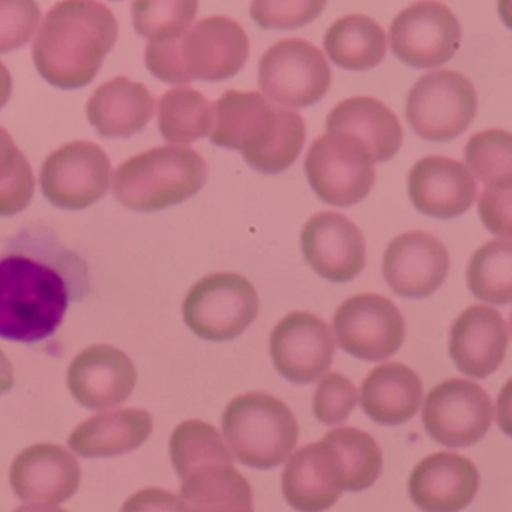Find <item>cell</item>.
Wrapping results in <instances>:
<instances>
[{
	"instance_id": "obj_1",
	"label": "cell",
	"mask_w": 512,
	"mask_h": 512,
	"mask_svg": "<svg viewBox=\"0 0 512 512\" xmlns=\"http://www.w3.org/2000/svg\"><path fill=\"white\" fill-rule=\"evenodd\" d=\"M91 289L88 263L55 230L23 227L0 251V338L23 344L50 340L70 305Z\"/></svg>"
},
{
	"instance_id": "obj_39",
	"label": "cell",
	"mask_w": 512,
	"mask_h": 512,
	"mask_svg": "<svg viewBox=\"0 0 512 512\" xmlns=\"http://www.w3.org/2000/svg\"><path fill=\"white\" fill-rule=\"evenodd\" d=\"M511 188L485 187L479 197L478 212L488 232L511 239Z\"/></svg>"
},
{
	"instance_id": "obj_15",
	"label": "cell",
	"mask_w": 512,
	"mask_h": 512,
	"mask_svg": "<svg viewBox=\"0 0 512 512\" xmlns=\"http://www.w3.org/2000/svg\"><path fill=\"white\" fill-rule=\"evenodd\" d=\"M389 40L398 61L418 70H430L454 58L460 49L461 26L446 5L422 0L395 17Z\"/></svg>"
},
{
	"instance_id": "obj_37",
	"label": "cell",
	"mask_w": 512,
	"mask_h": 512,
	"mask_svg": "<svg viewBox=\"0 0 512 512\" xmlns=\"http://www.w3.org/2000/svg\"><path fill=\"white\" fill-rule=\"evenodd\" d=\"M40 22L37 0H0V55L23 49Z\"/></svg>"
},
{
	"instance_id": "obj_4",
	"label": "cell",
	"mask_w": 512,
	"mask_h": 512,
	"mask_svg": "<svg viewBox=\"0 0 512 512\" xmlns=\"http://www.w3.org/2000/svg\"><path fill=\"white\" fill-rule=\"evenodd\" d=\"M169 451L187 511H253V490L235 469L214 425L200 419L181 422L170 437Z\"/></svg>"
},
{
	"instance_id": "obj_5",
	"label": "cell",
	"mask_w": 512,
	"mask_h": 512,
	"mask_svg": "<svg viewBox=\"0 0 512 512\" xmlns=\"http://www.w3.org/2000/svg\"><path fill=\"white\" fill-rule=\"evenodd\" d=\"M250 41L229 17H206L170 40L149 41L145 64L152 76L169 85L202 80L223 82L244 68Z\"/></svg>"
},
{
	"instance_id": "obj_8",
	"label": "cell",
	"mask_w": 512,
	"mask_h": 512,
	"mask_svg": "<svg viewBox=\"0 0 512 512\" xmlns=\"http://www.w3.org/2000/svg\"><path fill=\"white\" fill-rule=\"evenodd\" d=\"M259 293L250 280L233 272L206 275L187 293L185 325L203 340L241 337L259 316Z\"/></svg>"
},
{
	"instance_id": "obj_28",
	"label": "cell",
	"mask_w": 512,
	"mask_h": 512,
	"mask_svg": "<svg viewBox=\"0 0 512 512\" xmlns=\"http://www.w3.org/2000/svg\"><path fill=\"white\" fill-rule=\"evenodd\" d=\"M422 395L424 386L415 370L400 362H386L362 382V410L371 421L394 427L415 418Z\"/></svg>"
},
{
	"instance_id": "obj_38",
	"label": "cell",
	"mask_w": 512,
	"mask_h": 512,
	"mask_svg": "<svg viewBox=\"0 0 512 512\" xmlns=\"http://www.w3.org/2000/svg\"><path fill=\"white\" fill-rule=\"evenodd\" d=\"M359 401L355 383L340 373L323 377L313 395V412L325 425L347 421Z\"/></svg>"
},
{
	"instance_id": "obj_9",
	"label": "cell",
	"mask_w": 512,
	"mask_h": 512,
	"mask_svg": "<svg viewBox=\"0 0 512 512\" xmlns=\"http://www.w3.org/2000/svg\"><path fill=\"white\" fill-rule=\"evenodd\" d=\"M367 146L343 133L314 140L305 157L308 184L326 205L350 208L373 190L376 167Z\"/></svg>"
},
{
	"instance_id": "obj_3",
	"label": "cell",
	"mask_w": 512,
	"mask_h": 512,
	"mask_svg": "<svg viewBox=\"0 0 512 512\" xmlns=\"http://www.w3.org/2000/svg\"><path fill=\"white\" fill-rule=\"evenodd\" d=\"M209 139L220 148L241 152L256 172L280 175L298 160L307 130L298 112L259 92L227 91L212 104Z\"/></svg>"
},
{
	"instance_id": "obj_35",
	"label": "cell",
	"mask_w": 512,
	"mask_h": 512,
	"mask_svg": "<svg viewBox=\"0 0 512 512\" xmlns=\"http://www.w3.org/2000/svg\"><path fill=\"white\" fill-rule=\"evenodd\" d=\"M197 11L199 0H133L131 16L140 37L160 41L184 34Z\"/></svg>"
},
{
	"instance_id": "obj_18",
	"label": "cell",
	"mask_w": 512,
	"mask_h": 512,
	"mask_svg": "<svg viewBox=\"0 0 512 512\" xmlns=\"http://www.w3.org/2000/svg\"><path fill=\"white\" fill-rule=\"evenodd\" d=\"M10 482L17 499L26 505H61L79 491L82 466L62 446L37 443L14 458Z\"/></svg>"
},
{
	"instance_id": "obj_2",
	"label": "cell",
	"mask_w": 512,
	"mask_h": 512,
	"mask_svg": "<svg viewBox=\"0 0 512 512\" xmlns=\"http://www.w3.org/2000/svg\"><path fill=\"white\" fill-rule=\"evenodd\" d=\"M118 35L115 14L98 0H61L35 38V68L55 88H85L100 73Z\"/></svg>"
},
{
	"instance_id": "obj_34",
	"label": "cell",
	"mask_w": 512,
	"mask_h": 512,
	"mask_svg": "<svg viewBox=\"0 0 512 512\" xmlns=\"http://www.w3.org/2000/svg\"><path fill=\"white\" fill-rule=\"evenodd\" d=\"M35 176L11 134L0 127V217H14L31 205Z\"/></svg>"
},
{
	"instance_id": "obj_26",
	"label": "cell",
	"mask_w": 512,
	"mask_h": 512,
	"mask_svg": "<svg viewBox=\"0 0 512 512\" xmlns=\"http://www.w3.org/2000/svg\"><path fill=\"white\" fill-rule=\"evenodd\" d=\"M155 101L143 83L116 77L101 85L86 104L89 124L104 139H130L145 130Z\"/></svg>"
},
{
	"instance_id": "obj_14",
	"label": "cell",
	"mask_w": 512,
	"mask_h": 512,
	"mask_svg": "<svg viewBox=\"0 0 512 512\" xmlns=\"http://www.w3.org/2000/svg\"><path fill=\"white\" fill-rule=\"evenodd\" d=\"M338 344L353 358L380 362L394 356L403 346L406 322L391 299L377 293L352 296L334 316Z\"/></svg>"
},
{
	"instance_id": "obj_10",
	"label": "cell",
	"mask_w": 512,
	"mask_h": 512,
	"mask_svg": "<svg viewBox=\"0 0 512 512\" xmlns=\"http://www.w3.org/2000/svg\"><path fill=\"white\" fill-rule=\"evenodd\" d=\"M478 113L475 86L463 74L443 70L425 74L410 89L406 119L427 142H451L460 137Z\"/></svg>"
},
{
	"instance_id": "obj_23",
	"label": "cell",
	"mask_w": 512,
	"mask_h": 512,
	"mask_svg": "<svg viewBox=\"0 0 512 512\" xmlns=\"http://www.w3.org/2000/svg\"><path fill=\"white\" fill-rule=\"evenodd\" d=\"M343 491L340 458L325 437L289 457L283 470V494L296 511H325Z\"/></svg>"
},
{
	"instance_id": "obj_6",
	"label": "cell",
	"mask_w": 512,
	"mask_h": 512,
	"mask_svg": "<svg viewBox=\"0 0 512 512\" xmlns=\"http://www.w3.org/2000/svg\"><path fill=\"white\" fill-rule=\"evenodd\" d=\"M208 179L202 155L185 145L158 146L116 169L113 194L125 208L157 212L196 196Z\"/></svg>"
},
{
	"instance_id": "obj_29",
	"label": "cell",
	"mask_w": 512,
	"mask_h": 512,
	"mask_svg": "<svg viewBox=\"0 0 512 512\" xmlns=\"http://www.w3.org/2000/svg\"><path fill=\"white\" fill-rule=\"evenodd\" d=\"M323 46L338 68L370 71L385 61L386 35L370 17L350 14L328 29Z\"/></svg>"
},
{
	"instance_id": "obj_30",
	"label": "cell",
	"mask_w": 512,
	"mask_h": 512,
	"mask_svg": "<svg viewBox=\"0 0 512 512\" xmlns=\"http://www.w3.org/2000/svg\"><path fill=\"white\" fill-rule=\"evenodd\" d=\"M212 128V104L190 86L170 89L158 103V130L166 142L190 145L208 137Z\"/></svg>"
},
{
	"instance_id": "obj_21",
	"label": "cell",
	"mask_w": 512,
	"mask_h": 512,
	"mask_svg": "<svg viewBox=\"0 0 512 512\" xmlns=\"http://www.w3.org/2000/svg\"><path fill=\"white\" fill-rule=\"evenodd\" d=\"M407 190L413 206L437 220H452L466 214L478 193L467 167L440 155L422 158L412 167Z\"/></svg>"
},
{
	"instance_id": "obj_22",
	"label": "cell",
	"mask_w": 512,
	"mask_h": 512,
	"mask_svg": "<svg viewBox=\"0 0 512 512\" xmlns=\"http://www.w3.org/2000/svg\"><path fill=\"white\" fill-rule=\"evenodd\" d=\"M509 344L505 317L487 305H472L455 319L449 332V355L458 370L485 379L502 365Z\"/></svg>"
},
{
	"instance_id": "obj_27",
	"label": "cell",
	"mask_w": 512,
	"mask_h": 512,
	"mask_svg": "<svg viewBox=\"0 0 512 512\" xmlns=\"http://www.w3.org/2000/svg\"><path fill=\"white\" fill-rule=\"evenodd\" d=\"M328 133H343L361 140L374 163H385L400 151L403 128L391 109L370 97L341 101L326 118Z\"/></svg>"
},
{
	"instance_id": "obj_40",
	"label": "cell",
	"mask_w": 512,
	"mask_h": 512,
	"mask_svg": "<svg viewBox=\"0 0 512 512\" xmlns=\"http://www.w3.org/2000/svg\"><path fill=\"white\" fill-rule=\"evenodd\" d=\"M125 511H146V509H172V511H187L181 497L166 490L149 488L134 494L124 506Z\"/></svg>"
},
{
	"instance_id": "obj_11",
	"label": "cell",
	"mask_w": 512,
	"mask_h": 512,
	"mask_svg": "<svg viewBox=\"0 0 512 512\" xmlns=\"http://www.w3.org/2000/svg\"><path fill=\"white\" fill-rule=\"evenodd\" d=\"M331 83V68L322 50L301 38L278 41L259 62L260 89L278 106H314L328 94Z\"/></svg>"
},
{
	"instance_id": "obj_41",
	"label": "cell",
	"mask_w": 512,
	"mask_h": 512,
	"mask_svg": "<svg viewBox=\"0 0 512 512\" xmlns=\"http://www.w3.org/2000/svg\"><path fill=\"white\" fill-rule=\"evenodd\" d=\"M14 386V367L4 350L0 349V397Z\"/></svg>"
},
{
	"instance_id": "obj_12",
	"label": "cell",
	"mask_w": 512,
	"mask_h": 512,
	"mask_svg": "<svg viewBox=\"0 0 512 512\" xmlns=\"http://www.w3.org/2000/svg\"><path fill=\"white\" fill-rule=\"evenodd\" d=\"M112 184V164L97 143L77 140L52 152L40 173L47 202L65 211H82L103 199Z\"/></svg>"
},
{
	"instance_id": "obj_7",
	"label": "cell",
	"mask_w": 512,
	"mask_h": 512,
	"mask_svg": "<svg viewBox=\"0 0 512 512\" xmlns=\"http://www.w3.org/2000/svg\"><path fill=\"white\" fill-rule=\"evenodd\" d=\"M221 427L233 457L253 469L280 466L298 445L299 425L292 410L266 392L233 398L224 410Z\"/></svg>"
},
{
	"instance_id": "obj_36",
	"label": "cell",
	"mask_w": 512,
	"mask_h": 512,
	"mask_svg": "<svg viewBox=\"0 0 512 512\" xmlns=\"http://www.w3.org/2000/svg\"><path fill=\"white\" fill-rule=\"evenodd\" d=\"M328 0H253L251 19L265 31L304 28L325 10Z\"/></svg>"
},
{
	"instance_id": "obj_20",
	"label": "cell",
	"mask_w": 512,
	"mask_h": 512,
	"mask_svg": "<svg viewBox=\"0 0 512 512\" xmlns=\"http://www.w3.org/2000/svg\"><path fill=\"white\" fill-rule=\"evenodd\" d=\"M68 389L80 406L106 410L125 403L137 383V370L127 353L110 344L82 350L68 367Z\"/></svg>"
},
{
	"instance_id": "obj_31",
	"label": "cell",
	"mask_w": 512,
	"mask_h": 512,
	"mask_svg": "<svg viewBox=\"0 0 512 512\" xmlns=\"http://www.w3.org/2000/svg\"><path fill=\"white\" fill-rule=\"evenodd\" d=\"M340 458L344 491L367 490L379 479L383 469L382 449L371 434L355 427L334 428L326 434Z\"/></svg>"
},
{
	"instance_id": "obj_32",
	"label": "cell",
	"mask_w": 512,
	"mask_h": 512,
	"mask_svg": "<svg viewBox=\"0 0 512 512\" xmlns=\"http://www.w3.org/2000/svg\"><path fill=\"white\" fill-rule=\"evenodd\" d=\"M467 286L479 301L508 305L512 299V245L509 239L482 245L467 266Z\"/></svg>"
},
{
	"instance_id": "obj_24",
	"label": "cell",
	"mask_w": 512,
	"mask_h": 512,
	"mask_svg": "<svg viewBox=\"0 0 512 512\" xmlns=\"http://www.w3.org/2000/svg\"><path fill=\"white\" fill-rule=\"evenodd\" d=\"M479 479L478 469L469 458L455 452H436L413 469L410 499L424 511H461L475 499Z\"/></svg>"
},
{
	"instance_id": "obj_19",
	"label": "cell",
	"mask_w": 512,
	"mask_h": 512,
	"mask_svg": "<svg viewBox=\"0 0 512 512\" xmlns=\"http://www.w3.org/2000/svg\"><path fill=\"white\" fill-rule=\"evenodd\" d=\"M445 244L431 233L412 230L397 236L383 256V278L395 295L424 299L433 295L448 277Z\"/></svg>"
},
{
	"instance_id": "obj_17",
	"label": "cell",
	"mask_w": 512,
	"mask_h": 512,
	"mask_svg": "<svg viewBox=\"0 0 512 512\" xmlns=\"http://www.w3.org/2000/svg\"><path fill=\"white\" fill-rule=\"evenodd\" d=\"M301 247L308 265L331 283H349L364 271V235L346 215L334 211L313 215L302 229Z\"/></svg>"
},
{
	"instance_id": "obj_16",
	"label": "cell",
	"mask_w": 512,
	"mask_h": 512,
	"mask_svg": "<svg viewBox=\"0 0 512 512\" xmlns=\"http://www.w3.org/2000/svg\"><path fill=\"white\" fill-rule=\"evenodd\" d=\"M278 373L295 385H310L328 373L335 355L331 326L308 311H293L278 322L269 340Z\"/></svg>"
},
{
	"instance_id": "obj_42",
	"label": "cell",
	"mask_w": 512,
	"mask_h": 512,
	"mask_svg": "<svg viewBox=\"0 0 512 512\" xmlns=\"http://www.w3.org/2000/svg\"><path fill=\"white\" fill-rule=\"evenodd\" d=\"M11 95H13V77L4 62H0V110L7 106Z\"/></svg>"
},
{
	"instance_id": "obj_13",
	"label": "cell",
	"mask_w": 512,
	"mask_h": 512,
	"mask_svg": "<svg viewBox=\"0 0 512 512\" xmlns=\"http://www.w3.org/2000/svg\"><path fill=\"white\" fill-rule=\"evenodd\" d=\"M493 401L482 386L452 377L425 398L422 424L431 439L446 448L478 443L493 424Z\"/></svg>"
},
{
	"instance_id": "obj_25",
	"label": "cell",
	"mask_w": 512,
	"mask_h": 512,
	"mask_svg": "<svg viewBox=\"0 0 512 512\" xmlns=\"http://www.w3.org/2000/svg\"><path fill=\"white\" fill-rule=\"evenodd\" d=\"M154 419L145 409L107 410L77 425L68 437L71 451L83 458H113L139 449L151 437Z\"/></svg>"
},
{
	"instance_id": "obj_33",
	"label": "cell",
	"mask_w": 512,
	"mask_h": 512,
	"mask_svg": "<svg viewBox=\"0 0 512 512\" xmlns=\"http://www.w3.org/2000/svg\"><path fill=\"white\" fill-rule=\"evenodd\" d=\"M467 170L485 187H512V140L503 130H485L470 137L464 149Z\"/></svg>"
}]
</instances>
